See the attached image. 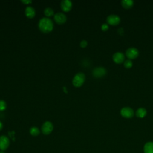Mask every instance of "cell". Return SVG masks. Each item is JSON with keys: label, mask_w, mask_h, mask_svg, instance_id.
I'll return each mask as SVG.
<instances>
[{"label": "cell", "mask_w": 153, "mask_h": 153, "mask_svg": "<svg viewBox=\"0 0 153 153\" xmlns=\"http://www.w3.org/2000/svg\"><path fill=\"white\" fill-rule=\"evenodd\" d=\"M54 27L53 21L48 17L41 18L38 22V27L39 30L44 33L51 32Z\"/></svg>", "instance_id": "6da1fadb"}, {"label": "cell", "mask_w": 153, "mask_h": 153, "mask_svg": "<svg viewBox=\"0 0 153 153\" xmlns=\"http://www.w3.org/2000/svg\"><path fill=\"white\" fill-rule=\"evenodd\" d=\"M85 75L82 72L77 73L72 79V84L76 87H81L84 82Z\"/></svg>", "instance_id": "7a4b0ae2"}, {"label": "cell", "mask_w": 153, "mask_h": 153, "mask_svg": "<svg viewBox=\"0 0 153 153\" xmlns=\"http://www.w3.org/2000/svg\"><path fill=\"white\" fill-rule=\"evenodd\" d=\"M53 130V125L51 122L47 121L43 123L41 126V131L45 135L50 134Z\"/></svg>", "instance_id": "3957f363"}, {"label": "cell", "mask_w": 153, "mask_h": 153, "mask_svg": "<svg viewBox=\"0 0 153 153\" xmlns=\"http://www.w3.org/2000/svg\"><path fill=\"white\" fill-rule=\"evenodd\" d=\"M10 145V140L7 136L2 135L0 136V150H6Z\"/></svg>", "instance_id": "277c9868"}, {"label": "cell", "mask_w": 153, "mask_h": 153, "mask_svg": "<svg viewBox=\"0 0 153 153\" xmlns=\"http://www.w3.org/2000/svg\"><path fill=\"white\" fill-rule=\"evenodd\" d=\"M106 74V69L102 66H99L94 68L92 72L93 75L96 78L102 77Z\"/></svg>", "instance_id": "5b68a950"}, {"label": "cell", "mask_w": 153, "mask_h": 153, "mask_svg": "<svg viewBox=\"0 0 153 153\" xmlns=\"http://www.w3.org/2000/svg\"><path fill=\"white\" fill-rule=\"evenodd\" d=\"M139 50L135 47L128 48L126 52L127 57L129 59H135L139 56Z\"/></svg>", "instance_id": "8992f818"}, {"label": "cell", "mask_w": 153, "mask_h": 153, "mask_svg": "<svg viewBox=\"0 0 153 153\" xmlns=\"http://www.w3.org/2000/svg\"><path fill=\"white\" fill-rule=\"evenodd\" d=\"M120 113L123 117H125L127 118H130L133 117L134 115V111L130 107L123 108L121 110Z\"/></svg>", "instance_id": "52a82bcc"}, {"label": "cell", "mask_w": 153, "mask_h": 153, "mask_svg": "<svg viewBox=\"0 0 153 153\" xmlns=\"http://www.w3.org/2000/svg\"><path fill=\"white\" fill-rule=\"evenodd\" d=\"M120 17L117 14H111L107 17V22L111 25H117L120 22Z\"/></svg>", "instance_id": "ba28073f"}, {"label": "cell", "mask_w": 153, "mask_h": 153, "mask_svg": "<svg viewBox=\"0 0 153 153\" xmlns=\"http://www.w3.org/2000/svg\"><path fill=\"white\" fill-rule=\"evenodd\" d=\"M54 19L57 23L61 25L66 21V16L64 13L59 12L54 14Z\"/></svg>", "instance_id": "9c48e42d"}, {"label": "cell", "mask_w": 153, "mask_h": 153, "mask_svg": "<svg viewBox=\"0 0 153 153\" xmlns=\"http://www.w3.org/2000/svg\"><path fill=\"white\" fill-rule=\"evenodd\" d=\"M72 7V3L70 0H63L60 3V7L63 11L68 12L70 11Z\"/></svg>", "instance_id": "30bf717a"}, {"label": "cell", "mask_w": 153, "mask_h": 153, "mask_svg": "<svg viewBox=\"0 0 153 153\" xmlns=\"http://www.w3.org/2000/svg\"><path fill=\"white\" fill-rule=\"evenodd\" d=\"M113 60L117 63H121L124 60V55L121 52H116L113 54Z\"/></svg>", "instance_id": "8fae6325"}, {"label": "cell", "mask_w": 153, "mask_h": 153, "mask_svg": "<svg viewBox=\"0 0 153 153\" xmlns=\"http://www.w3.org/2000/svg\"><path fill=\"white\" fill-rule=\"evenodd\" d=\"M25 15L28 18H33L35 16V10L31 6H27L25 8Z\"/></svg>", "instance_id": "7c38bea8"}, {"label": "cell", "mask_w": 153, "mask_h": 153, "mask_svg": "<svg viewBox=\"0 0 153 153\" xmlns=\"http://www.w3.org/2000/svg\"><path fill=\"white\" fill-rule=\"evenodd\" d=\"M144 153H153V142H148L143 146Z\"/></svg>", "instance_id": "4fadbf2b"}, {"label": "cell", "mask_w": 153, "mask_h": 153, "mask_svg": "<svg viewBox=\"0 0 153 153\" xmlns=\"http://www.w3.org/2000/svg\"><path fill=\"white\" fill-rule=\"evenodd\" d=\"M133 1L132 0H122L121 4L123 7L126 9L130 8L133 5Z\"/></svg>", "instance_id": "5bb4252c"}, {"label": "cell", "mask_w": 153, "mask_h": 153, "mask_svg": "<svg viewBox=\"0 0 153 153\" xmlns=\"http://www.w3.org/2000/svg\"><path fill=\"white\" fill-rule=\"evenodd\" d=\"M136 115L137 117L143 118L146 115V110L143 108H140L137 109Z\"/></svg>", "instance_id": "9a60e30c"}, {"label": "cell", "mask_w": 153, "mask_h": 153, "mask_svg": "<svg viewBox=\"0 0 153 153\" xmlns=\"http://www.w3.org/2000/svg\"><path fill=\"white\" fill-rule=\"evenodd\" d=\"M29 133L33 136H37L39 134L40 130H39V129L37 127L33 126V127H32L30 128Z\"/></svg>", "instance_id": "2e32d148"}, {"label": "cell", "mask_w": 153, "mask_h": 153, "mask_svg": "<svg viewBox=\"0 0 153 153\" xmlns=\"http://www.w3.org/2000/svg\"><path fill=\"white\" fill-rule=\"evenodd\" d=\"M44 14L47 17L52 16L54 14V10L51 8H50V7L46 8L44 10Z\"/></svg>", "instance_id": "e0dca14e"}, {"label": "cell", "mask_w": 153, "mask_h": 153, "mask_svg": "<svg viewBox=\"0 0 153 153\" xmlns=\"http://www.w3.org/2000/svg\"><path fill=\"white\" fill-rule=\"evenodd\" d=\"M124 67H126V68H130L132 66H133V63L131 62V60L130 59H127L124 62Z\"/></svg>", "instance_id": "ac0fdd59"}, {"label": "cell", "mask_w": 153, "mask_h": 153, "mask_svg": "<svg viewBox=\"0 0 153 153\" xmlns=\"http://www.w3.org/2000/svg\"><path fill=\"white\" fill-rule=\"evenodd\" d=\"M7 103L4 100H0V111H4L7 108Z\"/></svg>", "instance_id": "d6986e66"}, {"label": "cell", "mask_w": 153, "mask_h": 153, "mask_svg": "<svg viewBox=\"0 0 153 153\" xmlns=\"http://www.w3.org/2000/svg\"><path fill=\"white\" fill-rule=\"evenodd\" d=\"M108 28H109V26H108V25L106 24V23H103V24H102V25L101 26V29H102V30H104V31L107 30L108 29Z\"/></svg>", "instance_id": "ffe728a7"}, {"label": "cell", "mask_w": 153, "mask_h": 153, "mask_svg": "<svg viewBox=\"0 0 153 153\" xmlns=\"http://www.w3.org/2000/svg\"><path fill=\"white\" fill-rule=\"evenodd\" d=\"M87 45V41L86 40H82L80 42V46L82 48L85 47Z\"/></svg>", "instance_id": "44dd1931"}, {"label": "cell", "mask_w": 153, "mask_h": 153, "mask_svg": "<svg viewBox=\"0 0 153 153\" xmlns=\"http://www.w3.org/2000/svg\"><path fill=\"white\" fill-rule=\"evenodd\" d=\"M21 2L24 3V4H28L29 3H32V1H30V0H26H26H22Z\"/></svg>", "instance_id": "7402d4cb"}, {"label": "cell", "mask_w": 153, "mask_h": 153, "mask_svg": "<svg viewBox=\"0 0 153 153\" xmlns=\"http://www.w3.org/2000/svg\"><path fill=\"white\" fill-rule=\"evenodd\" d=\"M118 32H119V33H120L121 35H122V34L123 33V32H124V30H123V29L122 27H120V28L118 29Z\"/></svg>", "instance_id": "603a6c76"}, {"label": "cell", "mask_w": 153, "mask_h": 153, "mask_svg": "<svg viewBox=\"0 0 153 153\" xmlns=\"http://www.w3.org/2000/svg\"><path fill=\"white\" fill-rule=\"evenodd\" d=\"M2 128H3V124H2V122L0 121V131L2 129Z\"/></svg>", "instance_id": "cb8c5ba5"}, {"label": "cell", "mask_w": 153, "mask_h": 153, "mask_svg": "<svg viewBox=\"0 0 153 153\" xmlns=\"http://www.w3.org/2000/svg\"><path fill=\"white\" fill-rule=\"evenodd\" d=\"M0 153H4V152L2 151H0Z\"/></svg>", "instance_id": "d4e9b609"}]
</instances>
